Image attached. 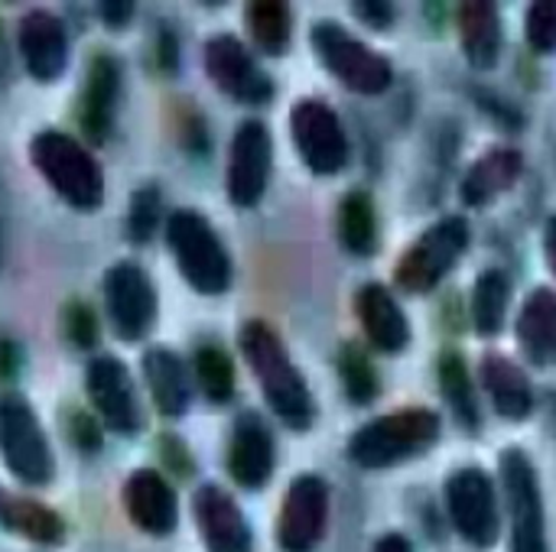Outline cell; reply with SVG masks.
<instances>
[{
  "label": "cell",
  "mask_w": 556,
  "mask_h": 552,
  "mask_svg": "<svg viewBox=\"0 0 556 552\" xmlns=\"http://www.w3.org/2000/svg\"><path fill=\"white\" fill-rule=\"evenodd\" d=\"M0 459L26 488H46L55 478V455L33 403L16 394H0Z\"/></svg>",
  "instance_id": "obj_8"
},
{
  "label": "cell",
  "mask_w": 556,
  "mask_h": 552,
  "mask_svg": "<svg viewBox=\"0 0 556 552\" xmlns=\"http://www.w3.org/2000/svg\"><path fill=\"white\" fill-rule=\"evenodd\" d=\"M511 303H515V283L508 277V270L502 267H489L476 277L472 283V296H469V319L479 338H495L505 332L508 316H511Z\"/></svg>",
  "instance_id": "obj_27"
},
{
  "label": "cell",
  "mask_w": 556,
  "mask_h": 552,
  "mask_svg": "<svg viewBox=\"0 0 556 552\" xmlns=\"http://www.w3.org/2000/svg\"><path fill=\"white\" fill-rule=\"evenodd\" d=\"M156 449H160V459H163V465H166L173 475H179V478H189V475L195 472L192 452H189V446H186L179 436H173V433H163V436H160V442H156Z\"/></svg>",
  "instance_id": "obj_40"
},
{
  "label": "cell",
  "mask_w": 556,
  "mask_h": 552,
  "mask_svg": "<svg viewBox=\"0 0 556 552\" xmlns=\"http://www.w3.org/2000/svg\"><path fill=\"white\" fill-rule=\"evenodd\" d=\"M163 238H166V251L189 290H195L199 296H222L231 290V283H235L231 254H228L222 234L215 231V224L202 211H195V208L169 211L166 224H163Z\"/></svg>",
  "instance_id": "obj_4"
},
{
  "label": "cell",
  "mask_w": 556,
  "mask_h": 552,
  "mask_svg": "<svg viewBox=\"0 0 556 552\" xmlns=\"http://www.w3.org/2000/svg\"><path fill=\"white\" fill-rule=\"evenodd\" d=\"M153 68L160 75H176L179 72V62H182V52H179V33L169 26V23H160L156 33H153Z\"/></svg>",
  "instance_id": "obj_38"
},
{
  "label": "cell",
  "mask_w": 556,
  "mask_h": 552,
  "mask_svg": "<svg viewBox=\"0 0 556 552\" xmlns=\"http://www.w3.org/2000/svg\"><path fill=\"white\" fill-rule=\"evenodd\" d=\"M192 381H195V390H199L208 403H215V407L231 403L235 387H238L231 355H228L218 342H202V345H195V351H192Z\"/></svg>",
  "instance_id": "obj_32"
},
{
  "label": "cell",
  "mask_w": 556,
  "mask_h": 552,
  "mask_svg": "<svg viewBox=\"0 0 556 552\" xmlns=\"http://www.w3.org/2000/svg\"><path fill=\"white\" fill-rule=\"evenodd\" d=\"M0 527L39 547H59L65 540V524L52 508L29 498H16L3 488H0Z\"/></svg>",
  "instance_id": "obj_30"
},
{
  "label": "cell",
  "mask_w": 556,
  "mask_h": 552,
  "mask_svg": "<svg viewBox=\"0 0 556 552\" xmlns=\"http://www.w3.org/2000/svg\"><path fill=\"white\" fill-rule=\"evenodd\" d=\"M355 319L368 338V345L381 355H401L410 348L414 329L410 316L384 283H365L355 293Z\"/></svg>",
  "instance_id": "obj_21"
},
{
  "label": "cell",
  "mask_w": 556,
  "mask_h": 552,
  "mask_svg": "<svg viewBox=\"0 0 556 552\" xmlns=\"http://www.w3.org/2000/svg\"><path fill=\"white\" fill-rule=\"evenodd\" d=\"M515 338L528 364L551 368L556 364V290L534 286L515 319Z\"/></svg>",
  "instance_id": "obj_26"
},
{
  "label": "cell",
  "mask_w": 556,
  "mask_h": 552,
  "mask_svg": "<svg viewBox=\"0 0 556 552\" xmlns=\"http://www.w3.org/2000/svg\"><path fill=\"white\" fill-rule=\"evenodd\" d=\"M336 234L345 254L352 257H371L378 254L381 241V224H378V208L375 198L365 189H352L342 195L336 208Z\"/></svg>",
  "instance_id": "obj_29"
},
{
  "label": "cell",
  "mask_w": 556,
  "mask_h": 552,
  "mask_svg": "<svg viewBox=\"0 0 556 552\" xmlns=\"http://www.w3.org/2000/svg\"><path fill=\"white\" fill-rule=\"evenodd\" d=\"M121 91H124V65L114 52L98 49L88 59L81 98H78V130L81 140L94 150L104 146L114 133L117 124V107H121Z\"/></svg>",
  "instance_id": "obj_16"
},
{
  "label": "cell",
  "mask_w": 556,
  "mask_h": 552,
  "mask_svg": "<svg viewBox=\"0 0 556 552\" xmlns=\"http://www.w3.org/2000/svg\"><path fill=\"white\" fill-rule=\"evenodd\" d=\"M472 244V224L463 215H443L433 221L394 264V283L410 296L433 293L466 257Z\"/></svg>",
  "instance_id": "obj_7"
},
{
  "label": "cell",
  "mask_w": 556,
  "mask_h": 552,
  "mask_svg": "<svg viewBox=\"0 0 556 552\" xmlns=\"http://www.w3.org/2000/svg\"><path fill=\"white\" fill-rule=\"evenodd\" d=\"M16 49L23 72L39 85H55L68 68V29L59 13L33 7L20 16Z\"/></svg>",
  "instance_id": "obj_18"
},
{
  "label": "cell",
  "mask_w": 556,
  "mask_h": 552,
  "mask_svg": "<svg viewBox=\"0 0 556 552\" xmlns=\"http://www.w3.org/2000/svg\"><path fill=\"white\" fill-rule=\"evenodd\" d=\"M371 552H414V543L404 534H384Z\"/></svg>",
  "instance_id": "obj_45"
},
{
  "label": "cell",
  "mask_w": 556,
  "mask_h": 552,
  "mask_svg": "<svg viewBox=\"0 0 556 552\" xmlns=\"http://www.w3.org/2000/svg\"><path fill=\"white\" fill-rule=\"evenodd\" d=\"M228 478L244 491H261L277 472V439L270 423L257 410H241L231 423L225 446Z\"/></svg>",
  "instance_id": "obj_17"
},
{
  "label": "cell",
  "mask_w": 556,
  "mask_h": 552,
  "mask_svg": "<svg viewBox=\"0 0 556 552\" xmlns=\"http://www.w3.org/2000/svg\"><path fill=\"white\" fill-rule=\"evenodd\" d=\"M140 371L156 413L163 420H182L195 397L192 368L169 345H150L140 358Z\"/></svg>",
  "instance_id": "obj_22"
},
{
  "label": "cell",
  "mask_w": 556,
  "mask_h": 552,
  "mask_svg": "<svg viewBox=\"0 0 556 552\" xmlns=\"http://www.w3.org/2000/svg\"><path fill=\"white\" fill-rule=\"evenodd\" d=\"M453 530L476 550H492L502 537V491L479 465L456 468L443 485Z\"/></svg>",
  "instance_id": "obj_9"
},
{
  "label": "cell",
  "mask_w": 556,
  "mask_h": 552,
  "mask_svg": "<svg viewBox=\"0 0 556 552\" xmlns=\"http://www.w3.org/2000/svg\"><path fill=\"white\" fill-rule=\"evenodd\" d=\"M498 488L508 514L511 552H551L541 475L534 459L521 446H508L498 452Z\"/></svg>",
  "instance_id": "obj_6"
},
{
  "label": "cell",
  "mask_w": 556,
  "mask_h": 552,
  "mask_svg": "<svg viewBox=\"0 0 556 552\" xmlns=\"http://www.w3.org/2000/svg\"><path fill=\"white\" fill-rule=\"evenodd\" d=\"M101 299L114 335L127 345L143 342L160 316V296L153 277L137 260H117L104 270Z\"/></svg>",
  "instance_id": "obj_12"
},
{
  "label": "cell",
  "mask_w": 556,
  "mask_h": 552,
  "mask_svg": "<svg viewBox=\"0 0 556 552\" xmlns=\"http://www.w3.org/2000/svg\"><path fill=\"white\" fill-rule=\"evenodd\" d=\"M525 39L538 55H556V0H534L525 10Z\"/></svg>",
  "instance_id": "obj_36"
},
{
  "label": "cell",
  "mask_w": 556,
  "mask_h": 552,
  "mask_svg": "<svg viewBox=\"0 0 556 552\" xmlns=\"http://www.w3.org/2000/svg\"><path fill=\"white\" fill-rule=\"evenodd\" d=\"M309 46L319 65L349 91L375 98L394 85V65L384 52L371 49L362 36L336 20H316L309 29Z\"/></svg>",
  "instance_id": "obj_5"
},
{
  "label": "cell",
  "mask_w": 556,
  "mask_h": 552,
  "mask_svg": "<svg viewBox=\"0 0 556 552\" xmlns=\"http://www.w3.org/2000/svg\"><path fill=\"white\" fill-rule=\"evenodd\" d=\"M29 163L68 208L91 215L104 205V166L85 140L55 127H42L29 140Z\"/></svg>",
  "instance_id": "obj_2"
},
{
  "label": "cell",
  "mask_w": 556,
  "mask_h": 552,
  "mask_svg": "<svg viewBox=\"0 0 556 552\" xmlns=\"http://www.w3.org/2000/svg\"><path fill=\"white\" fill-rule=\"evenodd\" d=\"M525 176V153L518 146H492L485 150L459 182V198L469 208H489L505 192H511Z\"/></svg>",
  "instance_id": "obj_25"
},
{
  "label": "cell",
  "mask_w": 556,
  "mask_h": 552,
  "mask_svg": "<svg viewBox=\"0 0 556 552\" xmlns=\"http://www.w3.org/2000/svg\"><path fill=\"white\" fill-rule=\"evenodd\" d=\"M192 517L208 552H254V534L241 504L222 485H199L192 495Z\"/></svg>",
  "instance_id": "obj_19"
},
{
  "label": "cell",
  "mask_w": 556,
  "mask_h": 552,
  "mask_svg": "<svg viewBox=\"0 0 556 552\" xmlns=\"http://www.w3.org/2000/svg\"><path fill=\"white\" fill-rule=\"evenodd\" d=\"M290 140L313 176L332 179L345 172L352 159V143L345 124L332 104L323 98H300L290 107Z\"/></svg>",
  "instance_id": "obj_10"
},
{
  "label": "cell",
  "mask_w": 556,
  "mask_h": 552,
  "mask_svg": "<svg viewBox=\"0 0 556 552\" xmlns=\"http://www.w3.org/2000/svg\"><path fill=\"white\" fill-rule=\"evenodd\" d=\"M437 381H440V397L450 407L453 420L466 433H479L482 426V407H479V384L459 351H443L437 361Z\"/></svg>",
  "instance_id": "obj_28"
},
{
  "label": "cell",
  "mask_w": 556,
  "mask_h": 552,
  "mask_svg": "<svg viewBox=\"0 0 556 552\" xmlns=\"http://www.w3.org/2000/svg\"><path fill=\"white\" fill-rule=\"evenodd\" d=\"M0 264H3V224H0Z\"/></svg>",
  "instance_id": "obj_46"
},
{
  "label": "cell",
  "mask_w": 556,
  "mask_h": 552,
  "mask_svg": "<svg viewBox=\"0 0 556 552\" xmlns=\"http://www.w3.org/2000/svg\"><path fill=\"white\" fill-rule=\"evenodd\" d=\"M124 511L147 537H169L179 527V498L169 478L156 468H137L127 475L121 491Z\"/></svg>",
  "instance_id": "obj_20"
},
{
  "label": "cell",
  "mask_w": 556,
  "mask_h": 552,
  "mask_svg": "<svg viewBox=\"0 0 556 552\" xmlns=\"http://www.w3.org/2000/svg\"><path fill=\"white\" fill-rule=\"evenodd\" d=\"M274 176V137L270 127L257 117L241 120L231 133L228 166H225V195L235 208H257L270 189Z\"/></svg>",
  "instance_id": "obj_14"
},
{
  "label": "cell",
  "mask_w": 556,
  "mask_h": 552,
  "mask_svg": "<svg viewBox=\"0 0 556 552\" xmlns=\"http://www.w3.org/2000/svg\"><path fill=\"white\" fill-rule=\"evenodd\" d=\"M65 439L75 452L81 455H98L104 449V426L101 420L91 413V410H81V407H72L65 413Z\"/></svg>",
  "instance_id": "obj_37"
},
{
  "label": "cell",
  "mask_w": 556,
  "mask_h": 552,
  "mask_svg": "<svg viewBox=\"0 0 556 552\" xmlns=\"http://www.w3.org/2000/svg\"><path fill=\"white\" fill-rule=\"evenodd\" d=\"M329 485L323 475L303 472L290 482L280 517H277V547L283 552H316L329 530Z\"/></svg>",
  "instance_id": "obj_15"
},
{
  "label": "cell",
  "mask_w": 556,
  "mask_h": 552,
  "mask_svg": "<svg viewBox=\"0 0 556 552\" xmlns=\"http://www.w3.org/2000/svg\"><path fill=\"white\" fill-rule=\"evenodd\" d=\"M443 439V416L430 407H404L362 423L345 452L365 472H388L417 462Z\"/></svg>",
  "instance_id": "obj_3"
},
{
  "label": "cell",
  "mask_w": 556,
  "mask_h": 552,
  "mask_svg": "<svg viewBox=\"0 0 556 552\" xmlns=\"http://www.w3.org/2000/svg\"><path fill=\"white\" fill-rule=\"evenodd\" d=\"M244 26L257 52L280 59L293 46V7L287 0H251L244 7Z\"/></svg>",
  "instance_id": "obj_31"
},
{
  "label": "cell",
  "mask_w": 556,
  "mask_h": 552,
  "mask_svg": "<svg viewBox=\"0 0 556 552\" xmlns=\"http://www.w3.org/2000/svg\"><path fill=\"white\" fill-rule=\"evenodd\" d=\"M238 351L254 374L270 413L290 433H309L319 420V407L280 332L264 319H248L238 329Z\"/></svg>",
  "instance_id": "obj_1"
},
{
  "label": "cell",
  "mask_w": 556,
  "mask_h": 552,
  "mask_svg": "<svg viewBox=\"0 0 556 552\" xmlns=\"http://www.w3.org/2000/svg\"><path fill=\"white\" fill-rule=\"evenodd\" d=\"M182 127V146L189 153H199V156H208V130H205V120L199 114H189L179 120Z\"/></svg>",
  "instance_id": "obj_43"
},
{
  "label": "cell",
  "mask_w": 556,
  "mask_h": 552,
  "mask_svg": "<svg viewBox=\"0 0 556 552\" xmlns=\"http://www.w3.org/2000/svg\"><path fill=\"white\" fill-rule=\"evenodd\" d=\"M544 260H547V270L556 277V215H551L544 224Z\"/></svg>",
  "instance_id": "obj_44"
},
{
  "label": "cell",
  "mask_w": 556,
  "mask_h": 552,
  "mask_svg": "<svg viewBox=\"0 0 556 552\" xmlns=\"http://www.w3.org/2000/svg\"><path fill=\"white\" fill-rule=\"evenodd\" d=\"M85 394L91 413L108 433L121 439H137L143 433V403L137 394V381L117 355H91V361L85 364Z\"/></svg>",
  "instance_id": "obj_11"
},
{
  "label": "cell",
  "mask_w": 556,
  "mask_h": 552,
  "mask_svg": "<svg viewBox=\"0 0 556 552\" xmlns=\"http://www.w3.org/2000/svg\"><path fill=\"white\" fill-rule=\"evenodd\" d=\"M456 33L466 62L476 72H492L505 52V23L502 7L492 0H466L456 7Z\"/></svg>",
  "instance_id": "obj_23"
},
{
  "label": "cell",
  "mask_w": 556,
  "mask_h": 552,
  "mask_svg": "<svg viewBox=\"0 0 556 552\" xmlns=\"http://www.w3.org/2000/svg\"><path fill=\"white\" fill-rule=\"evenodd\" d=\"M59 329H62V338H65L68 348L98 355V345H101V322H98V312H94L85 299H68V303L62 306Z\"/></svg>",
  "instance_id": "obj_35"
},
{
  "label": "cell",
  "mask_w": 556,
  "mask_h": 552,
  "mask_svg": "<svg viewBox=\"0 0 556 552\" xmlns=\"http://www.w3.org/2000/svg\"><path fill=\"white\" fill-rule=\"evenodd\" d=\"M26 368V351L20 342L13 338H0V381L3 384H13Z\"/></svg>",
  "instance_id": "obj_42"
},
{
  "label": "cell",
  "mask_w": 556,
  "mask_h": 552,
  "mask_svg": "<svg viewBox=\"0 0 556 552\" xmlns=\"http://www.w3.org/2000/svg\"><path fill=\"white\" fill-rule=\"evenodd\" d=\"M349 13L375 33H384L397 23V7L388 0H355V3H349Z\"/></svg>",
  "instance_id": "obj_39"
},
{
  "label": "cell",
  "mask_w": 556,
  "mask_h": 552,
  "mask_svg": "<svg viewBox=\"0 0 556 552\" xmlns=\"http://www.w3.org/2000/svg\"><path fill=\"white\" fill-rule=\"evenodd\" d=\"M479 387L485 390V397L492 400V407L502 420H508V423L531 420L534 384L515 358H508L502 351H489L479 361Z\"/></svg>",
  "instance_id": "obj_24"
},
{
  "label": "cell",
  "mask_w": 556,
  "mask_h": 552,
  "mask_svg": "<svg viewBox=\"0 0 556 552\" xmlns=\"http://www.w3.org/2000/svg\"><path fill=\"white\" fill-rule=\"evenodd\" d=\"M202 65L208 81L244 107H264L274 101V78L257 65L251 46L235 33H212L202 46Z\"/></svg>",
  "instance_id": "obj_13"
},
{
  "label": "cell",
  "mask_w": 556,
  "mask_h": 552,
  "mask_svg": "<svg viewBox=\"0 0 556 552\" xmlns=\"http://www.w3.org/2000/svg\"><path fill=\"white\" fill-rule=\"evenodd\" d=\"M336 371H339V381H342V390L345 397L355 403V407H371L378 397H381V381H378V371L368 358V351L355 342H345L339 348V358H336Z\"/></svg>",
  "instance_id": "obj_33"
},
{
  "label": "cell",
  "mask_w": 556,
  "mask_h": 552,
  "mask_svg": "<svg viewBox=\"0 0 556 552\" xmlns=\"http://www.w3.org/2000/svg\"><path fill=\"white\" fill-rule=\"evenodd\" d=\"M163 224H166L163 189H160V182H143L130 195V205H127V215H124V238L134 247H147Z\"/></svg>",
  "instance_id": "obj_34"
},
{
  "label": "cell",
  "mask_w": 556,
  "mask_h": 552,
  "mask_svg": "<svg viewBox=\"0 0 556 552\" xmlns=\"http://www.w3.org/2000/svg\"><path fill=\"white\" fill-rule=\"evenodd\" d=\"M94 13H98L101 26H108L111 33H121V29H127L134 23L137 3H130V0H101L94 7Z\"/></svg>",
  "instance_id": "obj_41"
}]
</instances>
